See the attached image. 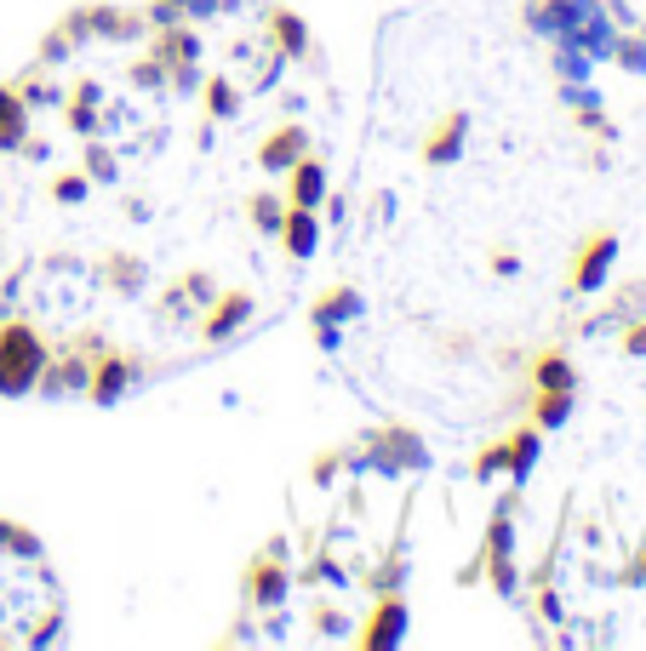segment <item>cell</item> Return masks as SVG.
Returning a JSON list of instances; mask_svg holds the SVG:
<instances>
[]
</instances>
